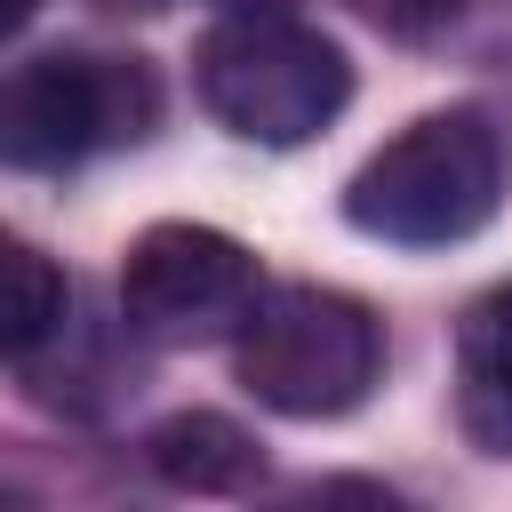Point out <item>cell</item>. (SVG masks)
I'll use <instances>...</instances> for the list:
<instances>
[{"mask_svg": "<svg viewBox=\"0 0 512 512\" xmlns=\"http://www.w3.org/2000/svg\"><path fill=\"white\" fill-rule=\"evenodd\" d=\"M216 8H224V16H288L296 0H216Z\"/></svg>", "mask_w": 512, "mask_h": 512, "instance_id": "obj_10", "label": "cell"}, {"mask_svg": "<svg viewBox=\"0 0 512 512\" xmlns=\"http://www.w3.org/2000/svg\"><path fill=\"white\" fill-rule=\"evenodd\" d=\"M456 424L480 456H512V280L456 320Z\"/></svg>", "mask_w": 512, "mask_h": 512, "instance_id": "obj_6", "label": "cell"}, {"mask_svg": "<svg viewBox=\"0 0 512 512\" xmlns=\"http://www.w3.org/2000/svg\"><path fill=\"white\" fill-rule=\"evenodd\" d=\"M256 512H416L400 488L368 480V472H320V480H296L280 496H264Z\"/></svg>", "mask_w": 512, "mask_h": 512, "instance_id": "obj_9", "label": "cell"}, {"mask_svg": "<svg viewBox=\"0 0 512 512\" xmlns=\"http://www.w3.org/2000/svg\"><path fill=\"white\" fill-rule=\"evenodd\" d=\"M232 368L272 416H344L384 384V320L344 288L288 280L264 288L256 312L240 320Z\"/></svg>", "mask_w": 512, "mask_h": 512, "instance_id": "obj_4", "label": "cell"}, {"mask_svg": "<svg viewBox=\"0 0 512 512\" xmlns=\"http://www.w3.org/2000/svg\"><path fill=\"white\" fill-rule=\"evenodd\" d=\"M504 200V136L488 112L448 104L376 144L344 184V224L384 248H456Z\"/></svg>", "mask_w": 512, "mask_h": 512, "instance_id": "obj_1", "label": "cell"}, {"mask_svg": "<svg viewBox=\"0 0 512 512\" xmlns=\"http://www.w3.org/2000/svg\"><path fill=\"white\" fill-rule=\"evenodd\" d=\"M192 88L240 144L296 152L352 104V56L296 16H216L192 48Z\"/></svg>", "mask_w": 512, "mask_h": 512, "instance_id": "obj_2", "label": "cell"}, {"mask_svg": "<svg viewBox=\"0 0 512 512\" xmlns=\"http://www.w3.org/2000/svg\"><path fill=\"white\" fill-rule=\"evenodd\" d=\"M104 8H160V0H104Z\"/></svg>", "mask_w": 512, "mask_h": 512, "instance_id": "obj_12", "label": "cell"}, {"mask_svg": "<svg viewBox=\"0 0 512 512\" xmlns=\"http://www.w3.org/2000/svg\"><path fill=\"white\" fill-rule=\"evenodd\" d=\"M64 304H72L64 264H56L40 240H24V232L0 224V360L40 352V344L64 328Z\"/></svg>", "mask_w": 512, "mask_h": 512, "instance_id": "obj_8", "label": "cell"}, {"mask_svg": "<svg viewBox=\"0 0 512 512\" xmlns=\"http://www.w3.org/2000/svg\"><path fill=\"white\" fill-rule=\"evenodd\" d=\"M32 8H40V0H0V40H8V32H16V24L32 16Z\"/></svg>", "mask_w": 512, "mask_h": 512, "instance_id": "obj_11", "label": "cell"}, {"mask_svg": "<svg viewBox=\"0 0 512 512\" xmlns=\"http://www.w3.org/2000/svg\"><path fill=\"white\" fill-rule=\"evenodd\" d=\"M256 296H264L256 256L216 224H144L120 256V320L128 336L168 352L240 336Z\"/></svg>", "mask_w": 512, "mask_h": 512, "instance_id": "obj_5", "label": "cell"}, {"mask_svg": "<svg viewBox=\"0 0 512 512\" xmlns=\"http://www.w3.org/2000/svg\"><path fill=\"white\" fill-rule=\"evenodd\" d=\"M144 464L176 488V496H240L264 480V448L248 424H232L224 408H176L144 432Z\"/></svg>", "mask_w": 512, "mask_h": 512, "instance_id": "obj_7", "label": "cell"}, {"mask_svg": "<svg viewBox=\"0 0 512 512\" xmlns=\"http://www.w3.org/2000/svg\"><path fill=\"white\" fill-rule=\"evenodd\" d=\"M160 120V80L144 56L112 48H48L0 72V168L64 176L96 152L144 144Z\"/></svg>", "mask_w": 512, "mask_h": 512, "instance_id": "obj_3", "label": "cell"}, {"mask_svg": "<svg viewBox=\"0 0 512 512\" xmlns=\"http://www.w3.org/2000/svg\"><path fill=\"white\" fill-rule=\"evenodd\" d=\"M448 8H456V0H448Z\"/></svg>", "mask_w": 512, "mask_h": 512, "instance_id": "obj_13", "label": "cell"}]
</instances>
